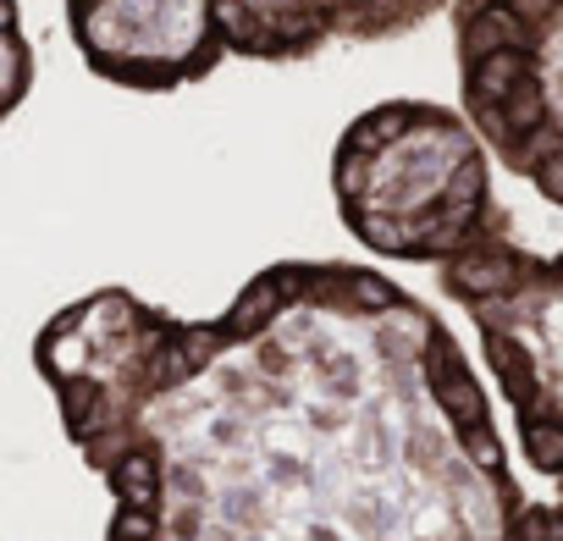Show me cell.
<instances>
[{
    "mask_svg": "<svg viewBox=\"0 0 563 541\" xmlns=\"http://www.w3.org/2000/svg\"><path fill=\"white\" fill-rule=\"evenodd\" d=\"M106 541H519L530 492L453 327L360 260H276L216 310L133 288L34 338Z\"/></svg>",
    "mask_w": 563,
    "mask_h": 541,
    "instance_id": "cell-1",
    "label": "cell"
},
{
    "mask_svg": "<svg viewBox=\"0 0 563 541\" xmlns=\"http://www.w3.org/2000/svg\"><path fill=\"white\" fill-rule=\"evenodd\" d=\"M453 0H67L84 67L133 95H172L221 62L288 67L332 45L415 34Z\"/></svg>",
    "mask_w": 563,
    "mask_h": 541,
    "instance_id": "cell-2",
    "label": "cell"
},
{
    "mask_svg": "<svg viewBox=\"0 0 563 541\" xmlns=\"http://www.w3.org/2000/svg\"><path fill=\"white\" fill-rule=\"evenodd\" d=\"M332 199L349 238L398 265H448L508 221L486 144L437 100L360 111L332 150Z\"/></svg>",
    "mask_w": 563,
    "mask_h": 541,
    "instance_id": "cell-3",
    "label": "cell"
},
{
    "mask_svg": "<svg viewBox=\"0 0 563 541\" xmlns=\"http://www.w3.org/2000/svg\"><path fill=\"white\" fill-rule=\"evenodd\" d=\"M459 111L486 155L563 210V0H453Z\"/></svg>",
    "mask_w": 563,
    "mask_h": 541,
    "instance_id": "cell-4",
    "label": "cell"
},
{
    "mask_svg": "<svg viewBox=\"0 0 563 541\" xmlns=\"http://www.w3.org/2000/svg\"><path fill=\"white\" fill-rule=\"evenodd\" d=\"M29 95H34V45L23 34L18 0H0V128L23 111Z\"/></svg>",
    "mask_w": 563,
    "mask_h": 541,
    "instance_id": "cell-5",
    "label": "cell"
}]
</instances>
